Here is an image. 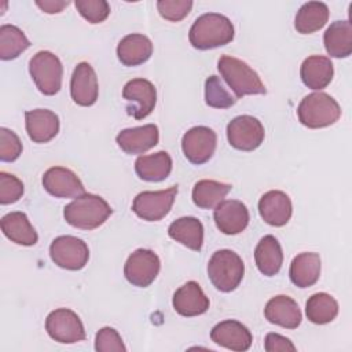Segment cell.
<instances>
[{"label":"cell","instance_id":"cell-38","mask_svg":"<svg viewBox=\"0 0 352 352\" xmlns=\"http://www.w3.org/2000/svg\"><path fill=\"white\" fill-rule=\"evenodd\" d=\"M157 8L160 15L166 21L179 22L190 14L192 8V1L191 0H160L157 1Z\"/></svg>","mask_w":352,"mask_h":352},{"label":"cell","instance_id":"cell-19","mask_svg":"<svg viewBox=\"0 0 352 352\" xmlns=\"http://www.w3.org/2000/svg\"><path fill=\"white\" fill-rule=\"evenodd\" d=\"M258 213L267 224L274 227H282L287 224L292 217V201L286 192L279 190H271L260 198Z\"/></svg>","mask_w":352,"mask_h":352},{"label":"cell","instance_id":"cell-2","mask_svg":"<svg viewBox=\"0 0 352 352\" xmlns=\"http://www.w3.org/2000/svg\"><path fill=\"white\" fill-rule=\"evenodd\" d=\"M111 213L110 205L95 194H82L63 208V217L67 224L88 231L100 227Z\"/></svg>","mask_w":352,"mask_h":352},{"label":"cell","instance_id":"cell-16","mask_svg":"<svg viewBox=\"0 0 352 352\" xmlns=\"http://www.w3.org/2000/svg\"><path fill=\"white\" fill-rule=\"evenodd\" d=\"M216 227L226 235H236L249 224V210L238 199L221 201L213 212Z\"/></svg>","mask_w":352,"mask_h":352},{"label":"cell","instance_id":"cell-24","mask_svg":"<svg viewBox=\"0 0 352 352\" xmlns=\"http://www.w3.org/2000/svg\"><path fill=\"white\" fill-rule=\"evenodd\" d=\"M153 54L151 40L140 33H132L121 38L117 45L118 60L125 66H138L150 59Z\"/></svg>","mask_w":352,"mask_h":352},{"label":"cell","instance_id":"cell-8","mask_svg":"<svg viewBox=\"0 0 352 352\" xmlns=\"http://www.w3.org/2000/svg\"><path fill=\"white\" fill-rule=\"evenodd\" d=\"M48 336L60 344H74L85 340V330L80 316L67 308H58L45 319Z\"/></svg>","mask_w":352,"mask_h":352},{"label":"cell","instance_id":"cell-39","mask_svg":"<svg viewBox=\"0 0 352 352\" xmlns=\"http://www.w3.org/2000/svg\"><path fill=\"white\" fill-rule=\"evenodd\" d=\"M22 154V143L18 135L7 128H0V160L12 162Z\"/></svg>","mask_w":352,"mask_h":352},{"label":"cell","instance_id":"cell-15","mask_svg":"<svg viewBox=\"0 0 352 352\" xmlns=\"http://www.w3.org/2000/svg\"><path fill=\"white\" fill-rule=\"evenodd\" d=\"M98 77L88 62H80L72 74L70 95L78 106H92L98 99Z\"/></svg>","mask_w":352,"mask_h":352},{"label":"cell","instance_id":"cell-25","mask_svg":"<svg viewBox=\"0 0 352 352\" xmlns=\"http://www.w3.org/2000/svg\"><path fill=\"white\" fill-rule=\"evenodd\" d=\"M3 234L14 243L22 246H33L38 241V235L23 212H11L1 217Z\"/></svg>","mask_w":352,"mask_h":352},{"label":"cell","instance_id":"cell-27","mask_svg":"<svg viewBox=\"0 0 352 352\" xmlns=\"http://www.w3.org/2000/svg\"><path fill=\"white\" fill-rule=\"evenodd\" d=\"M254 261L258 271L265 276H274L280 271L283 253L274 235H265L260 239L254 250Z\"/></svg>","mask_w":352,"mask_h":352},{"label":"cell","instance_id":"cell-21","mask_svg":"<svg viewBox=\"0 0 352 352\" xmlns=\"http://www.w3.org/2000/svg\"><path fill=\"white\" fill-rule=\"evenodd\" d=\"M265 319L285 329H297L301 323L302 315L298 304L289 296H275L268 300L264 308Z\"/></svg>","mask_w":352,"mask_h":352},{"label":"cell","instance_id":"cell-13","mask_svg":"<svg viewBox=\"0 0 352 352\" xmlns=\"http://www.w3.org/2000/svg\"><path fill=\"white\" fill-rule=\"evenodd\" d=\"M216 146V132L202 125L188 129L182 139L183 154L194 165H202L208 162L213 157Z\"/></svg>","mask_w":352,"mask_h":352},{"label":"cell","instance_id":"cell-7","mask_svg":"<svg viewBox=\"0 0 352 352\" xmlns=\"http://www.w3.org/2000/svg\"><path fill=\"white\" fill-rule=\"evenodd\" d=\"M51 260L60 268L78 271L84 268L89 258L87 243L73 235H60L51 242Z\"/></svg>","mask_w":352,"mask_h":352},{"label":"cell","instance_id":"cell-6","mask_svg":"<svg viewBox=\"0 0 352 352\" xmlns=\"http://www.w3.org/2000/svg\"><path fill=\"white\" fill-rule=\"evenodd\" d=\"M29 73L38 91L47 96L55 95L62 87L63 66L50 51H38L29 60Z\"/></svg>","mask_w":352,"mask_h":352},{"label":"cell","instance_id":"cell-26","mask_svg":"<svg viewBox=\"0 0 352 352\" xmlns=\"http://www.w3.org/2000/svg\"><path fill=\"white\" fill-rule=\"evenodd\" d=\"M289 276L293 285L305 289L314 286L320 276V257L314 252L297 254L290 264Z\"/></svg>","mask_w":352,"mask_h":352},{"label":"cell","instance_id":"cell-14","mask_svg":"<svg viewBox=\"0 0 352 352\" xmlns=\"http://www.w3.org/2000/svg\"><path fill=\"white\" fill-rule=\"evenodd\" d=\"M44 190L56 198H77L85 188L77 175L63 166H52L43 176Z\"/></svg>","mask_w":352,"mask_h":352},{"label":"cell","instance_id":"cell-30","mask_svg":"<svg viewBox=\"0 0 352 352\" xmlns=\"http://www.w3.org/2000/svg\"><path fill=\"white\" fill-rule=\"evenodd\" d=\"M136 175L146 182H162L172 172V158L166 151L140 155L135 161Z\"/></svg>","mask_w":352,"mask_h":352},{"label":"cell","instance_id":"cell-17","mask_svg":"<svg viewBox=\"0 0 352 352\" xmlns=\"http://www.w3.org/2000/svg\"><path fill=\"white\" fill-rule=\"evenodd\" d=\"M210 338L214 344L236 352L248 351L253 341L250 330L241 322L232 319L217 323L210 331Z\"/></svg>","mask_w":352,"mask_h":352},{"label":"cell","instance_id":"cell-32","mask_svg":"<svg viewBox=\"0 0 352 352\" xmlns=\"http://www.w3.org/2000/svg\"><path fill=\"white\" fill-rule=\"evenodd\" d=\"M232 186L217 180L204 179L192 187V202L201 209H214L226 195L231 191Z\"/></svg>","mask_w":352,"mask_h":352},{"label":"cell","instance_id":"cell-4","mask_svg":"<svg viewBox=\"0 0 352 352\" xmlns=\"http://www.w3.org/2000/svg\"><path fill=\"white\" fill-rule=\"evenodd\" d=\"M297 116L304 126L318 129L337 122L341 117V107L329 94L312 92L300 102Z\"/></svg>","mask_w":352,"mask_h":352},{"label":"cell","instance_id":"cell-36","mask_svg":"<svg viewBox=\"0 0 352 352\" xmlns=\"http://www.w3.org/2000/svg\"><path fill=\"white\" fill-rule=\"evenodd\" d=\"M74 6L89 23H100L110 14V6L106 0H76Z\"/></svg>","mask_w":352,"mask_h":352},{"label":"cell","instance_id":"cell-37","mask_svg":"<svg viewBox=\"0 0 352 352\" xmlns=\"http://www.w3.org/2000/svg\"><path fill=\"white\" fill-rule=\"evenodd\" d=\"M23 195V183L14 175L0 172V204L10 205Z\"/></svg>","mask_w":352,"mask_h":352},{"label":"cell","instance_id":"cell-22","mask_svg":"<svg viewBox=\"0 0 352 352\" xmlns=\"http://www.w3.org/2000/svg\"><path fill=\"white\" fill-rule=\"evenodd\" d=\"M26 132L34 143H47L59 132V117L48 109H34L25 113Z\"/></svg>","mask_w":352,"mask_h":352},{"label":"cell","instance_id":"cell-33","mask_svg":"<svg viewBox=\"0 0 352 352\" xmlns=\"http://www.w3.org/2000/svg\"><path fill=\"white\" fill-rule=\"evenodd\" d=\"M305 314L309 322L315 324H326L336 319L338 314V302L327 293H315L305 304Z\"/></svg>","mask_w":352,"mask_h":352},{"label":"cell","instance_id":"cell-29","mask_svg":"<svg viewBox=\"0 0 352 352\" xmlns=\"http://www.w3.org/2000/svg\"><path fill=\"white\" fill-rule=\"evenodd\" d=\"M168 234L186 248L199 252L204 243V226L197 217L186 216L170 223Z\"/></svg>","mask_w":352,"mask_h":352},{"label":"cell","instance_id":"cell-10","mask_svg":"<svg viewBox=\"0 0 352 352\" xmlns=\"http://www.w3.org/2000/svg\"><path fill=\"white\" fill-rule=\"evenodd\" d=\"M176 194L177 186L161 191H143L135 197L132 210L146 221H158L170 212Z\"/></svg>","mask_w":352,"mask_h":352},{"label":"cell","instance_id":"cell-20","mask_svg":"<svg viewBox=\"0 0 352 352\" xmlns=\"http://www.w3.org/2000/svg\"><path fill=\"white\" fill-rule=\"evenodd\" d=\"M175 311L182 316H198L209 309V298L195 280L180 286L172 298Z\"/></svg>","mask_w":352,"mask_h":352},{"label":"cell","instance_id":"cell-42","mask_svg":"<svg viewBox=\"0 0 352 352\" xmlns=\"http://www.w3.org/2000/svg\"><path fill=\"white\" fill-rule=\"evenodd\" d=\"M70 4V1H63V0H37L36 6L40 7L44 12L47 14H58L65 7H67Z\"/></svg>","mask_w":352,"mask_h":352},{"label":"cell","instance_id":"cell-28","mask_svg":"<svg viewBox=\"0 0 352 352\" xmlns=\"http://www.w3.org/2000/svg\"><path fill=\"white\" fill-rule=\"evenodd\" d=\"M327 54L333 58H348L352 52V25L349 21L333 22L323 34Z\"/></svg>","mask_w":352,"mask_h":352},{"label":"cell","instance_id":"cell-41","mask_svg":"<svg viewBox=\"0 0 352 352\" xmlns=\"http://www.w3.org/2000/svg\"><path fill=\"white\" fill-rule=\"evenodd\" d=\"M264 348L267 352H278V351L294 352L296 351L294 344L287 337H283L278 333H268L265 336Z\"/></svg>","mask_w":352,"mask_h":352},{"label":"cell","instance_id":"cell-18","mask_svg":"<svg viewBox=\"0 0 352 352\" xmlns=\"http://www.w3.org/2000/svg\"><path fill=\"white\" fill-rule=\"evenodd\" d=\"M160 132L157 125L147 124L135 128L122 129L116 142L118 147L126 154H143L158 144Z\"/></svg>","mask_w":352,"mask_h":352},{"label":"cell","instance_id":"cell-23","mask_svg":"<svg viewBox=\"0 0 352 352\" xmlns=\"http://www.w3.org/2000/svg\"><path fill=\"white\" fill-rule=\"evenodd\" d=\"M300 76L304 85L311 89L320 91L331 82L334 67L327 56L312 55L304 59L300 69Z\"/></svg>","mask_w":352,"mask_h":352},{"label":"cell","instance_id":"cell-9","mask_svg":"<svg viewBox=\"0 0 352 352\" xmlns=\"http://www.w3.org/2000/svg\"><path fill=\"white\" fill-rule=\"evenodd\" d=\"M265 136L263 124L253 116H238L227 125L228 143L241 151H253L261 146Z\"/></svg>","mask_w":352,"mask_h":352},{"label":"cell","instance_id":"cell-35","mask_svg":"<svg viewBox=\"0 0 352 352\" xmlns=\"http://www.w3.org/2000/svg\"><path fill=\"white\" fill-rule=\"evenodd\" d=\"M205 102L214 109H228L236 103V98L224 88L217 76H210L205 81Z\"/></svg>","mask_w":352,"mask_h":352},{"label":"cell","instance_id":"cell-40","mask_svg":"<svg viewBox=\"0 0 352 352\" xmlns=\"http://www.w3.org/2000/svg\"><path fill=\"white\" fill-rule=\"evenodd\" d=\"M95 349L98 352H125L126 348L121 336L113 327H102L95 337Z\"/></svg>","mask_w":352,"mask_h":352},{"label":"cell","instance_id":"cell-12","mask_svg":"<svg viewBox=\"0 0 352 352\" xmlns=\"http://www.w3.org/2000/svg\"><path fill=\"white\" fill-rule=\"evenodd\" d=\"M122 98L128 102L126 113L136 120H143L155 107L157 91L151 81L133 78L124 85Z\"/></svg>","mask_w":352,"mask_h":352},{"label":"cell","instance_id":"cell-11","mask_svg":"<svg viewBox=\"0 0 352 352\" xmlns=\"http://www.w3.org/2000/svg\"><path fill=\"white\" fill-rule=\"evenodd\" d=\"M161 268V261L157 253L150 249H136L125 261L124 275L126 280L138 287L150 286Z\"/></svg>","mask_w":352,"mask_h":352},{"label":"cell","instance_id":"cell-31","mask_svg":"<svg viewBox=\"0 0 352 352\" xmlns=\"http://www.w3.org/2000/svg\"><path fill=\"white\" fill-rule=\"evenodd\" d=\"M329 19V8L322 1H308L300 7L294 18V28L301 34H311L322 29Z\"/></svg>","mask_w":352,"mask_h":352},{"label":"cell","instance_id":"cell-1","mask_svg":"<svg viewBox=\"0 0 352 352\" xmlns=\"http://www.w3.org/2000/svg\"><path fill=\"white\" fill-rule=\"evenodd\" d=\"M234 33V25L226 15L206 12L194 21L188 38L194 48L210 50L231 43Z\"/></svg>","mask_w":352,"mask_h":352},{"label":"cell","instance_id":"cell-5","mask_svg":"<svg viewBox=\"0 0 352 352\" xmlns=\"http://www.w3.org/2000/svg\"><path fill=\"white\" fill-rule=\"evenodd\" d=\"M245 274V265L238 253L230 249H221L212 254L208 263V276L212 285L223 292L235 290Z\"/></svg>","mask_w":352,"mask_h":352},{"label":"cell","instance_id":"cell-3","mask_svg":"<svg viewBox=\"0 0 352 352\" xmlns=\"http://www.w3.org/2000/svg\"><path fill=\"white\" fill-rule=\"evenodd\" d=\"M217 69L223 80L234 91L235 98H242L245 95H263L267 92L258 74L243 60L221 55L217 62Z\"/></svg>","mask_w":352,"mask_h":352},{"label":"cell","instance_id":"cell-34","mask_svg":"<svg viewBox=\"0 0 352 352\" xmlns=\"http://www.w3.org/2000/svg\"><path fill=\"white\" fill-rule=\"evenodd\" d=\"M29 47L30 41L19 28L14 25L0 26V58L3 60L18 58Z\"/></svg>","mask_w":352,"mask_h":352}]
</instances>
